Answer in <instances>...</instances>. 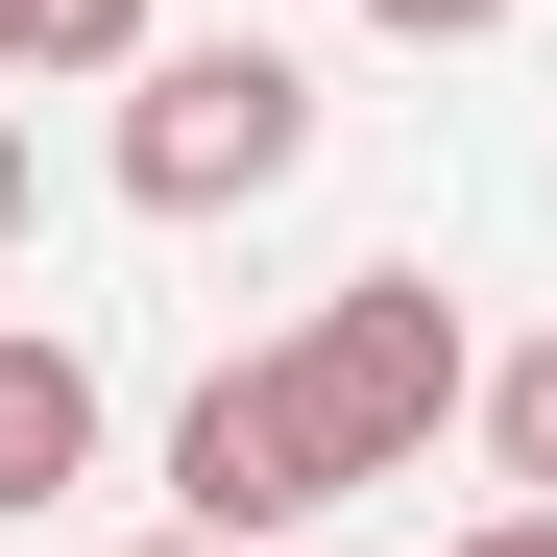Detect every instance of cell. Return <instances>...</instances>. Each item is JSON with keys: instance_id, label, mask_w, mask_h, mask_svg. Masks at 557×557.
Listing matches in <instances>:
<instances>
[{"instance_id": "5b68a950", "label": "cell", "mask_w": 557, "mask_h": 557, "mask_svg": "<svg viewBox=\"0 0 557 557\" xmlns=\"http://www.w3.org/2000/svg\"><path fill=\"white\" fill-rule=\"evenodd\" d=\"M170 0H0V98H49V73H146Z\"/></svg>"}, {"instance_id": "3957f363", "label": "cell", "mask_w": 557, "mask_h": 557, "mask_svg": "<svg viewBox=\"0 0 557 557\" xmlns=\"http://www.w3.org/2000/svg\"><path fill=\"white\" fill-rule=\"evenodd\" d=\"M315 509H339V460H315V412H292V363H219V388L170 412V533L267 557V533H315Z\"/></svg>"}, {"instance_id": "8992f818", "label": "cell", "mask_w": 557, "mask_h": 557, "mask_svg": "<svg viewBox=\"0 0 557 557\" xmlns=\"http://www.w3.org/2000/svg\"><path fill=\"white\" fill-rule=\"evenodd\" d=\"M485 485H509V509H557V339H509V363H485Z\"/></svg>"}, {"instance_id": "6da1fadb", "label": "cell", "mask_w": 557, "mask_h": 557, "mask_svg": "<svg viewBox=\"0 0 557 557\" xmlns=\"http://www.w3.org/2000/svg\"><path fill=\"white\" fill-rule=\"evenodd\" d=\"M267 363H292V412H315V460H339V509H363V485H412L436 412H485V339H460L436 267H339Z\"/></svg>"}, {"instance_id": "7a4b0ae2", "label": "cell", "mask_w": 557, "mask_h": 557, "mask_svg": "<svg viewBox=\"0 0 557 557\" xmlns=\"http://www.w3.org/2000/svg\"><path fill=\"white\" fill-rule=\"evenodd\" d=\"M292 170H315V49L195 25V49L122 73V195L146 219H243V195H292Z\"/></svg>"}, {"instance_id": "277c9868", "label": "cell", "mask_w": 557, "mask_h": 557, "mask_svg": "<svg viewBox=\"0 0 557 557\" xmlns=\"http://www.w3.org/2000/svg\"><path fill=\"white\" fill-rule=\"evenodd\" d=\"M73 485H98V363H73V339H0V533L73 509Z\"/></svg>"}, {"instance_id": "30bf717a", "label": "cell", "mask_w": 557, "mask_h": 557, "mask_svg": "<svg viewBox=\"0 0 557 557\" xmlns=\"http://www.w3.org/2000/svg\"><path fill=\"white\" fill-rule=\"evenodd\" d=\"M146 557H219V533H146Z\"/></svg>"}, {"instance_id": "52a82bcc", "label": "cell", "mask_w": 557, "mask_h": 557, "mask_svg": "<svg viewBox=\"0 0 557 557\" xmlns=\"http://www.w3.org/2000/svg\"><path fill=\"white\" fill-rule=\"evenodd\" d=\"M388 49H485V25H533V0H363Z\"/></svg>"}, {"instance_id": "ba28073f", "label": "cell", "mask_w": 557, "mask_h": 557, "mask_svg": "<svg viewBox=\"0 0 557 557\" xmlns=\"http://www.w3.org/2000/svg\"><path fill=\"white\" fill-rule=\"evenodd\" d=\"M460 557H557V509H485V533H460Z\"/></svg>"}, {"instance_id": "9c48e42d", "label": "cell", "mask_w": 557, "mask_h": 557, "mask_svg": "<svg viewBox=\"0 0 557 557\" xmlns=\"http://www.w3.org/2000/svg\"><path fill=\"white\" fill-rule=\"evenodd\" d=\"M0 243H25V98H0Z\"/></svg>"}]
</instances>
